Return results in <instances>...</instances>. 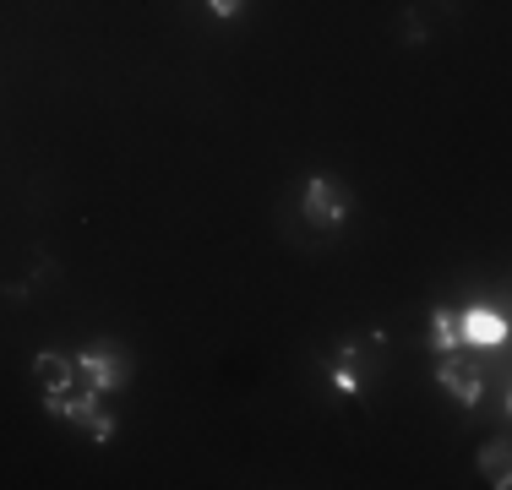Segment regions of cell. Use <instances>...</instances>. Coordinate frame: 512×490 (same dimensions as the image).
Returning a JSON list of instances; mask_svg holds the SVG:
<instances>
[{"mask_svg":"<svg viewBox=\"0 0 512 490\" xmlns=\"http://www.w3.org/2000/svg\"><path fill=\"white\" fill-rule=\"evenodd\" d=\"M33 376H39V392H71L77 387V365L55 349H44L39 360H33Z\"/></svg>","mask_w":512,"mask_h":490,"instance_id":"cell-5","label":"cell"},{"mask_svg":"<svg viewBox=\"0 0 512 490\" xmlns=\"http://www.w3.org/2000/svg\"><path fill=\"white\" fill-rule=\"evenodd\" d=\"M300 213H306L316 229H344L349 196H344V186H338V180L311 175V180H306V196H300Z\"/></svg>","mask_w":512,"mask_h":490,"instance_id":"cell-2","label":"cell"},{"mask_svg":"<svg viewBox=\"0 0 512 490\" xmlns=\"http://www.w3.org/2000/svg\"><path fill=\"white\" fill-rule=\"evenodd\" d=\"M458 338H463V349H502L512 338V322L496 305H469V311L458 316Z\"/></svg>","mask_w":512,"mask_h":490,"instance_id":"cell-3","label":"cell"},{"mask_svg":"<svg viewBox=\"0 0 512 490\" xmlns=\"http://www.w3.org/2000/svg\"><path fill=\"white\" fill-rule=\"evenodd\" d=\"M82 431H88V441H99V447H104V441L115 436V414H104V409H99L88 425H82Z\"/></svg>","mask_w":512,"mask_h":490,"instance_id":"cell-9","label":"cell"},{"mask_svg":"<svg viewBox=\"0 0 512 490\" xmlns=\"http://www.w3.org/2000/svg\"><path fill=\"white\" fill-rule=\"evenodd\" d=\"M333 392H338V398H360V376H355V365L333 360Z\"/></svg>","mask_w":512,"mask_h":490,"instance_id":"cell-8","label":"cell"},{"mask_svg":"<svg viewBox=\"0 0 512 490\" xmlns=\"http://www.w3.org/2000/svg\"><path fill=\"white\" fill-rule=\"evenodd\" d=\"M425 39H431L425 17H420V11H404V44H425Z\"/></svg>","mask_w":512,"mask_h":490,"instance_id":"cell-10","label":"cell"},{"mask_svg":"<svg viewBox=\"0 0 512 490\" xmlns=\"http://www.w3.org/2000/svg\"><path fill=\"white\" fill-rule=\"evenodd\" d=\"M507 414H512V392H507Z\"/></svg>","mask_w":512,"mask_h":490,"instance_id":"cell-12","label":"cell"},{"mask_svg":"<svg viewBox=\"0 0 512 490\" xmlns=\"http://www.w3.org/2000/svg\"><path fill=\"white\" fill-rule=\"evenodd\" d=\"M77 382L99 387V392H120L131 382V360L126 349H115V343H93V349L77 354Z\"/></svg>","mask_w":512,"mask_h":490,"instance_id":"cell-1","label":"cell"},{"mask_svg":"<svg viewBox=\"0 0 512 490\" xmlns=\"http://www.w3.org/2000/svg\"><path fill=\"white\" fill-rule=\"evenodd\" d=\"M480 474L496 490H512V441H485L480 447Z\"/></svg>","mask_w":512,"mask_h":490,"instance_id":"cell-6","label":"cell"},{"mask_svg":"<svg viewBox=\"0 0 512 490\" xmlns=\"http://www.w3.org/2000/svg\"><path fill=\"white\" fill-rule=\"evenodd\" d=\"M207 11H213V17H240V11H246V0H207Z\"/></svg>","mask_w":512,"mask_h":490,"instance_id":"cell-11","label":"cell"},{"mask_svg":"<svg viewBox=\"0 0 512 490\" xmlns=\"http://www.w3.org/2000/svg\"><path fill=\"white\" fill-rule=\"evenodd\" d=\"M431 349H436V354L463 349V338H458V316L447 311V305H442V311H431Z\"/></svg>","mask_w":512,"mask_h":490,"instance_id":"cell-7","label":"cell"},{"mask_svg":"<svg viewBox=\"0 0 512 490\" xmlns=\"http://www.w3.org/2000/svg\"><path fill=\"white\" fill-rule=\"evenodd\" d=\"M436 382H442L447 398L463 403V409H474V403L485 398V371H469L463 360H442L436 365Z\"/></svg>","mask_w":512,"mask_h":490,"instance_id":"cell-4","label":"cell"}]
</instances>
